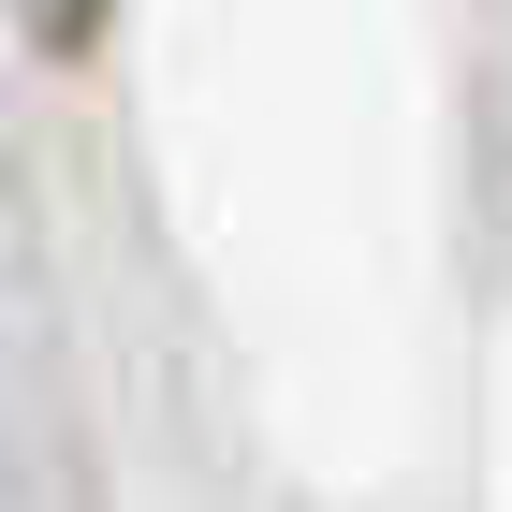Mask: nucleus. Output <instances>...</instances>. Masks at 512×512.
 Masks as SVG:
<instances>
[{
  "label": "nucleus",
  "instance_id": "f257e3e1",
  "mask_svg": "<svg viewBox=\"0 0 512 512\" xmlns=\"http://www.w3.org/2000/svg\"><path fill=\"white\" fill-rule=\"evenodd\" d=\"M15 15H30V44H88L103 30V0H15Z\"/></svg>",
  "mask_w": 512,
  "mask_h": 512
}]
</instances>
